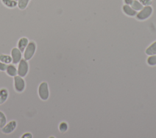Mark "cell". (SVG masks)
<instances>
[{
  "label": "cell",
  "instance_id": "cell-12",
  "mask_svg": "<svg viewBox=\"0 0 156 138\" xmlns=\"http://www.w3.org/2000/svg\"><path fill=\"white\" fill-rule=\"evenodd\" d=\"M145 53L147 55H156V41L152 43L145 50Z\"/></svg>",
  "mask_w": 156,
  "mask_h": 138
},
{
  "label": "cell",
  "instance_id": "cell-13",
  "mask_svg": "<svg viewBox=\"0 0 156 138\" xmlns=\"http://www.w3.org/2000/svg\"><path fill=\"white\" fill-rule=\"evenodd\" d=\"M2 3L6 7L9 9H13L17 6V1L15 0H1Z\"/></svg>",
  "mask_w": 156,
  "mask_h": 138
},
{
  "label": "cell",
  "instance_id": "cell-24",
  "mask_svg": "<svg viewBox=\"0 0 156 138\" xmlns=\"http://www.w3.org/2000/svg\"><path fill=\"white\" fill-rule=\"evenodd\" d=\"M15 1H18V0H15Z\"/></svg>",
  "mask_w": 156,
  "mask_h": 138
},
{
  "label": "cell",
  "instance_id": "cell-20",
  "mask_svg": "<svg viewBox=\"0 0 156 138\" xmlns=\"http://www.w3.org/2000/svg\"><path fill=\"white\" fill-rule=\"evenodd\" d=\"M139 1L141 2V4L143 6H147V5H151L152 3V0H139Z\"/></svg>",
  "mask_w": 156,
  "mask_h": 138
},
{
  "label": "cell",
  "instance_id": "cell-17",
  "mask_svg": "<svg viewBox=\"0 0 156 138\" xmlns=\"http://www.w3.org/2000/svg\"><path fill=\"white\" fill-rule=\"evenodd\" d=\"M146 63L149 66H156V55H149L146 59Z\"/></svg>",
  "mask_w": 156,
  "mask_h": 138
},
{
  "label": "cell",
  "instance_id": "cell-22",
  "mask_svg": "<svg viewBox=\"0 0 156 138\" xmlns=\"http://www.w3.org/2000/svg\"><path fill=\"white\" fill-rule=\"evenodd\" d=\"M32 137H33L32 134L31 133H29V132L24 133L21 136V138H32Z\"/></svg>",
  "mask_w": 156,
  "mask_h": 138
},
{
  "label": "cell",
  "instance_id": "cell-7",
  "mask_svg": "<svg viewBox=\"0 0 156 138\" xmlns=\"http://www.w3.org/2000/svg\"><path fill=\"white\" fill-rule=\"evenodd\" d=\"M22 53L18 47H13L10 51V56L12 57L13 64H18L22 59Z\"/></svg>",
  "mask_w": 156,
  "mask_h": 138
},
{
  "label": "cell",
  "instance_id": "cell-15",
  "mask_svg": "<svg viewBox=\"0 0 156 138\" xmlns=\"http://www.w3.org/2000/svg\"><path fill=\"white\" fill-rule=\"evenodd\" d=\"M133 9H134L135 11L138 12V11H140V10H141L143 9V7H144L141 4V2L138 1V0H133L132 3L130 4V5Z\"/></svg>",
  "mask_w": 156,
  "mask_h": 138
},
{
  "label": "cell",
  "instance_id": "cell-3",
  "mask_svg": "<svg viewBox=\"0 0 156 138\" xmlns=\"http://www.w3.org/2000/svg\"><path fill=\"white\" fill-rule=\"evenodd\" d=\"M153 9L151 5L144 6L141 10L137 12L135 17L139 21H144L148 19L152 14Z\"/></svg>",
  "mask_w": 156,
  "mask_h": 138
},
{
  "label": "cell",
  "instance_id": "cell-10",
  "mask_svg": "<svg viewBox=\"0 0 156 138\" xmlns=\"http://www.w3.org/2000/svg\"><path fill=\"white\" fill-rule=\"evenodd\" d=\"M29 41L27 37H21L19 39L17 43V47L21 50V52H23L27 47Z\"/></svg>",
  "mask_w": 156,
  "mask_h": 138
},
{
  "label": "cell",
  "instance_id": "cell-23",
  "mask_svg": "<svg viewBox=\"0 0 156 138\" xmlns=\"http://www.w3.org/2000/svg\"><path fill=\"white\" fill-rule=\"evenodd\" d=\"M125 4H127V5H130V4L132 3V2L133 0H123Z\"/></svg>",
  "mask_w": 156,
  "mask_h": 138
},
{
  "label": "cell",
  "instance_id": "cell-14",
  "mask_svg": "<svg viewBox=\"0 0 156 138\" xmlns=\"http://www.w3.org/2000/svg\"><path fill=\"white\" fill-rule=\"evenodd\" d=\"M0 61L7 64H10L12 62L11 56L7 54H4V53L0 54Z\"/></svg>",
  "mask_w": 156,
  "mask_h": 138
},
{
  "label": "cell",
  "instance_id": "cell-1",
  "mask_svg": "<svg viewBox=\"0 0 156 138\" xmlns=\"http://www.w3.org/2000/svg\"><path fill=\"white\" fill-rule=\"evenodd\" d=\"M38 95L42 101H46L49 97V85L47 81H41L38 87Z\"/></svg>",
  "mask_w": 156,
  "mask_h": 138
},
{
  "label": "cell",
  "instance_id": "cell-18",
  "mask_svg": "<svg viewBox=\"0 0 156 138\" xmlns=\"http://www.w3.org/2000/svg\"><path fill=\"white\" fill-rule=\"evenodd\" d=\"M58 130L61 133H64L68 129V124L66 122L62 121L58 125Z\"/></svg>",
  "mask_w": 156,
  "mask_h": 138
},
{
  "label": "cell",
  "instance_id": "cell-2",
  "mask_svg": "<svg viewBox=\"0 0 156 138\" xmlns=\"http://www.w3.org/2000/svg\"><path fill=\"white\" fill-rule=\"evenodd\" d=\"M37 50V44L35 41H30L29 42L27 47L23 52V58L27 61H29L34 56Z\"/></svg>",
  "mask_w": 156,
  "mask_h": 138
},
{
  "label": "cell",
  "instance_id": "cell-6",
  "mask_svg": "<svg viewBox=\"0 0 156 138\" xmlns=\"http://www.w3.org/2000/svg\"><path fill=\"white\" fill-rule=\"evenodd\" d=\"M17 127V122L15 120H12L1 128V131L4 134H9L13 133Z\"/></svg>",
  "mask_w": 156,
  "mask_h": 138
},
{
  "label": "cell",
  "instance_id": "cell-4",
  "mask_svg": "<svg viewBox=\"0 0 156 138\" xmlns=\"http://www.w3.org/2000/svg\"><path fill=\"white\" fill-rule=\"evenodd\" d=\"M29 71V64L28 61L24 58H22L18 64L17 73L18 75L22 77H25L28 74Z\"/></svg>",
  "mask_w": 156,
  "mask_h": 138
},
{
  "label": "cell",
  "instance_id": "cell-5",
  "mask_svg": "<svg viewBox=\"0 0 156 138\" xmlns=\"http://www.w3.org/2000/svg\"><path fill=\"white\" fill-rule=\"evenodd\" d=\"M13 88L16 92H23L26 89V81L24 77L18 75L13 77Z\"/></svg>",
  "mask_w": 156,
  "mask_h": 138
},
{
  "label": "cell",
  "instance_id": "cell-16",
  "mask_svg": "<svg viewBox=\"0 0 156 138\" xmlns=\"http://www.w3.org/2000/svg\"><path fill=\"white\" fill-rule=\"evenodd\" d=\"M30 1V0H18L17 6L20 10H24L27 7Z\"/></svg>",
  "mask_w": 156,
  "mask_h": 138
},
{
  "label": "cell",
  "instance_id": "cell-8",
  "mask_svg": "<svg viewBox=\"0 0 156 138\" xmlns=\"http://www.w3.org/2000/svg\"><path fill=\"white\" fill-rule=\"evenodd\" d=\"M122 12L124 13V14L130 17L135 16L137 13L136 11L133 9L130 5H127V4L123 5L122 7Z\"/></svg>",
  "mask_w": 156,
  "mask_h": 138
},
{
  "label": "cell",
  "instance_id": "cell-21",
  "mask_svg": "<svg viewBox=\"0 0 156 138\" xmlns=\"http://www.w3.org/2000/svg\"><path fill=\"white\" fill-rule=\"evenodd\" d=\"M7 64L4 63H2L0 61V71L1 72H5L6 69H7Z\"/></svg>",
  "mask_w": 156,
  "mask_h": 138
},
{
  "label": "cell",
  "instance_id": "cell-11",
  "mask_svg": "<svg viewBox=\"0 0 156 138\" xmlns=\"http://www.w3.org/2000/svg\"><path fill=\"white\" fill-rule=\"evenodd\" d=\"M9 96V92L6 88H2L0 89V105L4 104L7 100Z\"/></svg>",
  "mask_w": 156,
  "mask_h": 138
},
{
  "label": "cell",
  "instance_id": "cell-19",
  "mask_svg": "<svg viewBox=\"0 0 156 138\" xmlns=\"http://www.w3.org/2000/svg\"><path fill=\"white\" fill-rule=\"evenodd\" d=\"M7 123V117L5 114L0 111V128H2Z\"/></svg>",
  "mask_w": 156,
  "mask_h": 138
},
{
  "label": "cell",
  "instance_id": "cell-9",
  "mask_svg": "<svg viewBox=\"0 0 156 138\" xmlns=\"http://www.w3.org/2000/svg\"><path fill=\"white\" fill-rule=\"evenodd\" d=\"M5 72L7 75H9V77H13L18 75L17 67L15 66V64H13V63L9 64L7 65V69Z\"/></svg>",
  "mask_w": 156,
  "mask_h": 138
}]
</instances>
